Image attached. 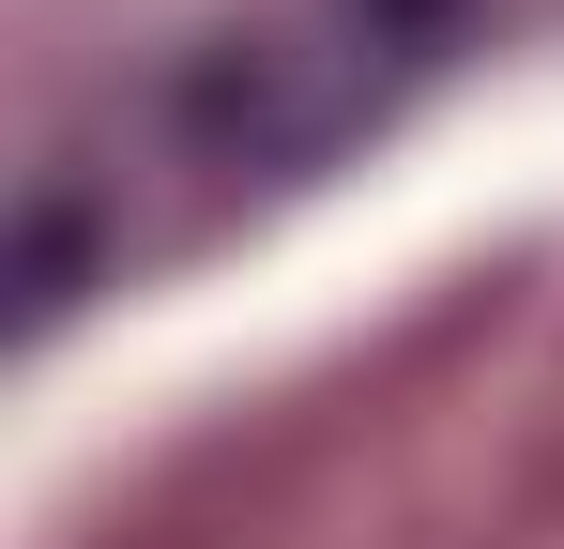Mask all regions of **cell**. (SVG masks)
Wrapping results in <instances>:
<instances>
[{"instance_id": "cell-2", "label": "cell", "mask_w": 564, "mask_h": 549, "mask_svg": "<svg viewBox=\"0 0 564 549\" xmlns=\"http://www.w3.org/2000/svg\"><path fill=\"white\" fill-rule=\"evenodd\" d=\"M351 15H367V31H443L458 0H351Z\"/></svg>"}, {"instance_id": "cell-1", "label": "cell", "mask_w": 564, "mask_h": 549, "mask_svg": "<svg viewBox=\"0 0 564 549\" xmlns=\"http://www.w3.org/2000/svg\"><path fill=\"white\" fill-rule=\"evenodd\" d=\"M77 260H93V214H77V198H46V214H31V274H15V290H31V305H62Z\"/></svg>"}]
</instances>
